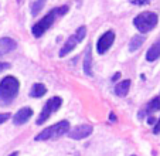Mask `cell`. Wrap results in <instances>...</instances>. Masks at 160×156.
Segmentation results:
<instances>
[{
	"mask_svg": "<svg viewBox=\"0 0 160 156\" xmlns=\"http://www.w3.org/2000/svg\"><path fill=\"white\" fill-rule=\"evenodd\" d=\"M16 47H17V43L13 39H10V37L0 39V57L7 54V53H10V51H13Z\"/></svg>",
	"mask_w": 160,
	"mask_h": 156,
	"instance_id": "cell-10",
	"label": "cell"
},
{
	"mask_svg": "<svg viewBox=\"0 0 160 156\" xmlns=\"http://www.w3.org/2000/svg\"><path fill=\"white\" fill-rule=\"evenodd\" d=\"M153 133H154V135H159V133H160V118H159V119L156 121V123H154Z\"/></svg>",
	"mask_w": 160,
	"mask_h": 156,
	"instance_id": "cell-19",
	"label": "cell"
},
{
	"mask_svg": "<svg viewBox=\"0 0 160 156\" xmlns=\"http://www.w3.org/2000/svg\"><path fill=\"white\" fill-rule=\"evenodd\" d=\"M68 131H70V122L68 121H60V122L54 123V125L45 128L44 131H41L36 136V141L41 142V141H48V139H55L61 135H65Z\"/></svg>",
	"mask_w": 160,
	"mask_h": 156,
	"instance_id": "cell-2",
	"label": "cell"
},
{
	"mask_svg": "<svg viewBox=\"0 0 160 156\" xmlns=\"http://www.w3.org/2000/svg\"><path fill=\"white\" fill-rule=\"evenodd\" d=\"M10 68V63H0V74Z\"/></svg>",
	"mask_w": 160,
	"mask_h": 156,
	"instance_id": "cell-21",
	"label": "cell"
},
{
	"mask_svg": "<svg viewBox=\"0 0 160 156\" xmlns=\"http://www.w3.org/2000/svg\"><path fill=\"white\" fill-rule=\"evenodd\" d=\"M9 156H18V152H13V153H10Z\"/></svg>",
	"mask_w": 160,
	"mask_h": 156,
	"instance_id": "cell-25",
	"label": "cell"
},
{
	"mask_svg": "<svg viewBox=\"0 0 160 156\" xmlns=\"http://www.w3.org/2000/svg\"><path fill=\"white\" fill-rule=\"evenodd\" d=\"M148 122L150 123V125H153V123H156V119H154L153 117H149V118H148Z\"/></svg>",
	"mask_w": 160,
	"mask_h": 156,
	"instance_id": "cell-22",
	"label": "cell"
},
{
	"mask_svg": "<svg viewBox=\"0 0 160 156\" xmlns=\"http://www.w3.org/2000/svg\"><path fill=\"white\" fill-rule=\"evenodd\" d=\"M45 92H47V88H45L44 84H34L33 87H31L30 90V96L31 98H41V96L45 95Z\"/></svg>",
	"mask_w": 160,
	"mask_h": 156,
	"instance_id": "cell-12",
	"label": "cell"
},
{
	"mask_svg": "<svg viewBox=\"0 0 160 156\" xmlns=\"http://www.w3.org/2000/svg\"><path fill=\"white\" fill-rule=\"evenodd\" d=\"M92 131H94V128H92V125H88V123H82V125H78L75 126L74 129H71V131H68V136H70L71 139H75V141H79V139H85L88 138V136L92 133Z\"/></svg>",
	"mask_w": 160,
	"mask_h": 156,
	"instance_id": "cell-8",
	"label": "cell"
},
{
	"mask_svg": "<svg viewBox=\"0 0 160 156\" xmlns=\"http://www.w3.org/2000/svg\"><path fill=\"white\" fill-rule=\"evenodd\" d=\"M9 118H10V114H6V112H4V114H0V125L6 122Z\"/></svg>",
	"mask_w": 160,
	"mask_h": 156,
	"instance_id": "cell-20",
	"label": "cell"
},
{
	"mask_svg": "<svg viewBox=\"0 0 160 156\" xmlns=\"http://www.w3.org/2000/svg\"><path fill=\"white\" fill-rule=\"evenodd\" d=\"M129 88H130V81L129 80H123L115 87V94L118 96H126L128 92H129Z\"/></svg>",
	"mask_w": 160,
	"mask_h": 156,
	"instance_id": "cell-13",
	"label": "cell"
},
{
	"mask_svg": "<svg viewBox=\"0 0 160 156\" xmlns=\"http://www.w3.org/2000/svg\"><path fill=\"white\" fill-rule=\"evenodd\" d=\"M44 4H45V0H36V2L31 4V14H33V16L38 14V13L42 10Z\"/></svg>",
	"mask_w": 160,
	"mask_h": 156,
	"instance_id": "cell-17",
	"label": "cell"
},
{
	"mask_svg": "<svg viewBox=\"0 0 160 156\" xmlns=\"http://www.w3.org/2000/svg\"><path fill=\"white\" fill-rule=\"evenodd\" d=\"M119 77H121V72H116V74L113 75V78H112V81H116V80H118Z\"/></svg>",
	"mask_w": 160,
	"mask_h": 156,
	"instance_id": "cell-23",
	"label": "cell"
},
{
	"mask_svg": "<svg viewBox=\"0 0 160 156\" xmlns=\"http://www.w3.org/2000/svg\"><path fill=\"white\" fill-rule=\"evenodd\" d=\"M84 71L87 75H92V55H91V47H88L87 51H85Z\"/></svg>",
	"mask_w": 160,
	"mask_h": 156,
	"instance_id": "cell-14",
	"label": "cell"
},
{
	"mask_svg": "<svg viewBox=\"0 0 160 156\" xmlns=\"http://www.w3.org/2000/svg\"><path fill=\"white\" fill-rule=\"evenodd\" d=\"M157 58H160V40H157L146 53V60L148 61H156Z\"/></svg>",
	"mask_w": 160,
	"mask_h": 156,
	"instance_id": "cell-11",
	"label": "cell"
},
{
	"mask_svg": "<svg viewBox=\"0 0 160 156\" xmlns=\"http://www.w3.org/2000/svg\"><path fill=\"white\" fill-rule=\"evenodd\" d=\"M132 4H136V6H145V4L150 3L152 0H129Z\"/></svg>",
	"mask_w": 160,
	"mask_h": 156,
	"instance_id": "cell-18",
	"label": "cell"
},
{
	"mask_svg": "<svg viewBox=\"0 0 160 156\" xmlns=\"http://www.w3.org/2000/svg\"><path fill=\"white\" fill-rule=\"evenodd\" d=\"M145 43V37L143 36H133L132 37V40H130V43H129V50L130 51H136L138 48H140L142 47V44Z\"/></svg>",
	"mask_w": 160,
	"mask_h": 156,
	"instance_id": "cell-15",
	"label": "cell"
},
{
	"mask_svg": "<svg viewBox=\"0 0 160 156\" xmlns=\"http://www.w3.org/2000/svg\"><path fill=\"white\" fill-rule=\"evenodd\" d=\"M18 90H20V82L16 77L7 75L2 78L0 81V101L4 104H9L17 96Z\"/></svg>",
	"mask_w": 160,
	"mask_h": 156,
	"instance_id": "cell-1",
	"label": "cell"
},
{
	"mask_svg": "<svg viewBox=\"0 0 160 156\" xmlns=\"http://www.w3.org/2000/svg\"><path fill=\"white\" fill-rule=\"evenodd\" d=\"M33 117V109L28 108V107H26V108H21L18 109L17 112L14 114V117H13V123L14 125H23V123H26L30 118Z\"/></svg>",
	"mask_w": 160,
	"mask_h": 156,
	"instance_id": "cell-9",
	"label": "cell"
},
{
	"mask_svg": "<svg viewBox=\"0 0 160 156\" xmlns=\"http://www.w3.org/2000/svg\"><path fill=\"white\" fill-rule=\"evenodd\" d=\"M146 111L149 114H153L156 111H160V96H154L150 102H149L148 105H146Z\"/></svg>",
	"mask_w": 160,
	"mask_h": 156,
	"instance_id": "cell-16",
	"label": "cell"
},
{
	"mask_svg": "<svg viewBox=\"0 0 160 156\" xmlns=\"http://www.w3.org/2000/svg\"><path fill=\"white\" fill-rule=\"evenodd\" d=\"M57 17H60L58 7H57V9H52L50 13H47V14H45L41 20H38L33 26V27H31V33H33V36L36 37V39L41 37L42 34H44L45 31L48 30L52 24H54V21H55V18H57Z\"/></svg>",
	"mask_w": 160,
	"mask_h": 156,
	"instance_id": "cell-4",
	"label": "cell"
},
{
	"mask_svg": "<svg viewBox=\"0 0 160 156\" xmlns=\"http://www.w3.org/2000/svg\"><path fill=\"white\" fill-rule=\"evenodd\" d=\"M157 14L153 12H143L133 18V26H135L140 33H149L157 26Z\"/></svg>",
	"mask_w": 160,
	"mask_h": 156,
	"instance_id": "cell-3",
	"label": "cell"
},
{
	"mask_svg": "<svg viewBox=\"0 0 160 156\" xmlns=\"http://www.w3.org/2000/svg\"><path fill=\"white\" fill-rule=\"evenodd\" d=\"M115 41V31L113 30H108L106 33H103L102 36L99 37L97 43V51L98 54H105L106 51L111 48V45Z\"/></svg>",
	"mask_w": 160,
	"mask_h": 156,
	"instance_id": "cell-7",
	"label": "cell"
},
{
	"mask_svg": "<svg viewBox=\"0 0 160 156\" xmlns=\"http://www.w3.org/2000/svg\"><path fill=\"white\" fill-rule=\"evenodd\" d=\"M109 119H111L112 122H113V121H116V117H115L113 114H111V115H109Z\"/></svg>",
	"mask_w": 160,
	"mask_h": 156,
	"instance_id": "cell-24",
	"label": "cell"
},
{
	"mask_svg": "<svg viewBox=\"0 0 160 156\" xmlns=\"http://www.w3.org/2000/svg\"><path fill=\"white\" fill-rule=\"evenodd\" d=\"M85 36H87V27H85V26H81V27L77 29L75 33L67 40L65 44L62 45V48H61V51H60V57H65L67 54H70L71 51L85 39Z\"/></svg>",
	"mask_w": 160,
	"mask_h": 156,
	"instance_id": "cell-6",
	"label": "cell"
},
{
	"mask_svg": "<svg viewBox=\"0 0 160 156\" xmlns=\"http://www.w3.org/2000/svg\"><path fill=\"white\" fill-rule=\"evenodd\" d=\"M61 104H62V99H61L60 96H52V98H50L48 101L44 104L38 118H37V122H36L37 125H42L44 122H47L48 118L61 108Z\"/></svg>",
	"mask_w": 160,
	"mask_h": 156,
	"instance_id": "cell-5",
	"label": "cell"
}]
</instances>
